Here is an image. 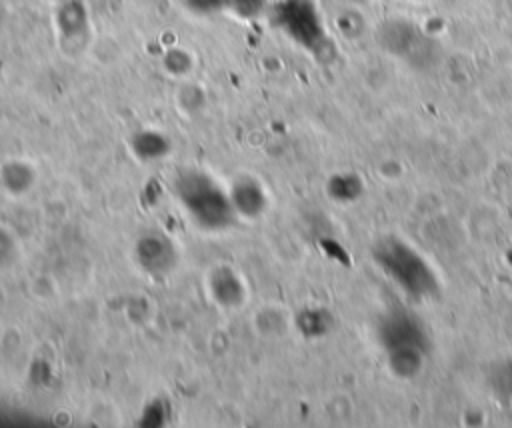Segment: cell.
<instances>
[{
	"label": "cell",
	"instance_id": "6da1fadb",
	"mask_svg": "<svg viewBox=\"0 0 512 428\" xmlns=\"http://www.w3.org/2000/svg\"><path fill=\"white\" fill-rule=\"evenodd\" d=\"M176 196L188 216L204 230H226L236 220L230 194L208 174L186 170L176 178Z\"/></svg>",
	"mask_w": 512,
	"mask_h": 428
},
{
	"label": "cell",
	"instance_id": "7a4b0ae2",
	"mask_svg": "<svg viewBox=\"0 0 512 428\" xmlns=\"http://www.w3.org/2000/svg\"><path fill=\"white\" fill-rule=\"evenodd\" d=\"M374 262L378 268L414 300L430 298L438 290L436 274L426 260L398 238H384L376 242Z\"/></svg>",
	"mask_w": 512,
	"mask_h": 428
},
{
	"label": "cell",
	"instance_id": "3957f363",
	"mask_svg": "<svg viewBox=\"0 0 512 428\" xmlns=\"http://www.w3.org/2000/svg\"><path fill=\"white\" fill-rule=\"evenodd\" d=\"M378 338L398 374H414L430 342L424 324L408 310H390L378 324Z\"/></svg>",
	"mask_w": 512,
	"mask_h": 428
},
{
	"label": "cell",
	"instance_id": "277c9868",
	"mask_svg": "<svg viewBox=\"0 0 512 428\" xmlns=\"http://www.w3.org/2000/svg\"><path fill=\"white\" fill-rule=\"evenodd\" d=\"M276 26L300 46L316 52L324 44V26L312 0H282L274 6Z\"/></svg>",
	"mask_w": 512,
	"mask_h": 428
},
{
	"label": "cell",
	"instance_id": "5b68a950",
	"mask_svg": "<svg viewBox=\"0 0 512 428\" xmlns=\"http://www.w3.org/2000/svg\"><path fill=\"white\" fill-rule=\"evenodd\" d=\"M134 256L140 268L152 276H164L166 272L172 270L176 262V252L172 248V242L158 234H148L140 238L136 244Z\"/></svg>",
	"mask_w": 512,
	"mask_h": 428
},
{
	"label": "cell",
	"instance_id": "8992f818",
	"mask_svg": "<svg viewBox=\"0 0 512 428\" xmlns=\"http://www.w3.org/2000/svg\"><path fill=\"white\" fill-rule=\"evenodd\" d=\"M208 292L222 308H240L246 302V284L232 266H216L208 274Z\"/></svg>",
	"mask_w": 512,
	"mask_h": 428
},
{
	"label": "cell",
	"instance_id": "52a82bcc",
	"mask_svg": "<svg viewBox=\"0 0 512 428\" xmlns=\"http://www.w3.org/2000/svg\"><path fill=\"white\" fill-rule=\"evenodd\" d=\"M230 200L236 210V216L244 218H256L266 210L268 198L264 186L252 178V176H242L236 178L234 184L230 186Z\"/></svg>",
	"mask_w": 512,
	"mask_h": 428
},
{
	"label": "cell",
	"instance_id": "ba28073f",
	"mask_svg": "<svg viewBox=\"0 0 512 428\" xmlns=\"http://www.w3.org/2000/svg\"><path fill=\"white\" fill-rule=\"evenodd\" d=\"M0 182L6 188V192L22 194L34 182V174H32V170L26 162H16L14 160V162H6V166L2 168Z\"/></svg>",
	"mask_w": 512,
	"mask_h": 428
},
{
	"label": "cell",
	"instance_id": "9c48e42d",
	"mask_svg": "<svg viewBox=\"0 0 512 428\" xmlns=\"http://www.w3.org/2000/svg\"><path fill=\"white\" fill-rule=\"evenodd\" d=\"M132 146H134V152L142 158H158L168 150V142L154 130H146L134 136Z\"/></svg>",
	"mask_w": 512,
	"mask_h": 428
},
{
	"label": "cell",
	"instance_id": "30bf717a",
	"mask_svg": "<svg viewBox=\"0 0 512 428\" xmlns=\"http://www.w3.org/2000/svg\"><path fill=\"white\" fill-rule=\"evenodd\" d=\"M264 8H266V0H228L226 4V10H230L232 14L244 20L260 16Z\"/></svg>",
	"mask_w": 512,
	"mask_h": 428
},
{
	"label": "cell",
	"instance_id": "8fae6325",
	"mask_svg": "<svg viewBox=\"0 0 512 428\" xmlns=\"http://www.w3.org/2000/svg\"><path fill=\"white\" fill-rule=\"evenodd\" d=\"M180 2L188 12L196 16H208V14L226 10V4H228V0H180Z\"/></svg>",
	"mask_w": 512,
	"mask_h": 428
},
{
	"label": "cell",
	"instance_id": "7c38bea8",
	"mask_svg": "<svg viewBox=\"0 0 512 428\" xmlns=\"http://www.w3.org/2000/svg\"><path fill=\"white\" fill-rule=\"evenodd\" d=\"M12 252H14V240H12V236L0 226V266L6 264V262L12 258Z\"/></svg>",
	"mask_w": 512,
	"mask_h": 428
}]
</instances>
